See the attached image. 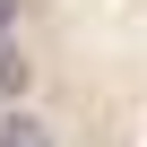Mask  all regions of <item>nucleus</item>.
Listing matches in <instances>:
<instances>
[{"mask_svg":"<svg viewBox=\"0 0 147 147\" xmlns=\"http://www.w3.org/2000/svg\"><path fill=\"white\" fill-rule=\"evenodd\" d=\"M18 87H26V52H18V43H9V35H0V104H9V95H18Z\"/></svg>","mask_w":147,"mask_h":147,"instance_id":"nucleus-2","label":"nucleus"},{"mask_svg":"<svg viewBox=\"0 0 147 147\" xmlns=\"http://www.w3.org/2000/svg\"><path fill=\"white\" fill-rule=\"evenodd\" d=\"M0 147H52V130L35 113H0Z\"/></svg>","mask_w":147,"mask_h":147,"instance_id":"nucleus-1","label":"nucleus"},{"mask_svg":"<svg viewBox=\"0 0 147 147\" xmlns=\"http://www.w3.org/2000/svg\"><path fill=\"white\" fill-rule=\"evenodd\" d=\"M9 18H18V0H0V35H9Z\"/></svg>","mask_w":147,"mask_h":147,"instance_id":"nucleus-3","label":"nucleus"}]
</instances>
